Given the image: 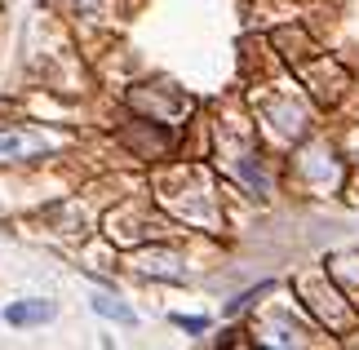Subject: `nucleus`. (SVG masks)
<instances>
[{
	"label": "nucleus",
	"mask_w": 359,
	"mask_h": 350,
	"mask_svg": "<svg viewBox=\"0 0 359 350\" xmlns=\"http://www.w3.org/2000/svg\"><path fill=\"white\" fill-rule=\"evenodd\" d=\"M93 311L107 315V319H120V324H133V311H129V306H120L116 297H93Z\"/></svg>",
	"instance_id": "2"
},
{
	"label": "nucleus",
	"mask_w": 359,
	"mask_h": 350,
	"mask_svg": "<svg viewBox=\"0 0 359 350\" xmlns=\"http://www.w3.org/2000/svg\"><path fill=\"white\" fill-rule=\"evenodd\" d=\"M9 324H49L53 319V302H18V306H9Z\"/></svg>",
	"instance_id": "1"
}]
</instances>
